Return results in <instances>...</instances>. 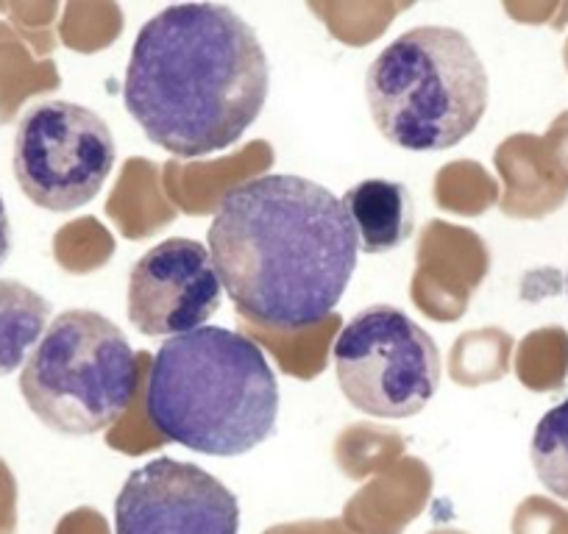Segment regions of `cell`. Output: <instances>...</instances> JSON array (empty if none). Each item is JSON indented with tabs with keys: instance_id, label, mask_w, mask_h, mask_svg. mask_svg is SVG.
Listing matches in <instances>:
<instances>
[{
	"instance_id": "6da1fadb",
	"label": "cell",
	"mask_w": 568,
	"mask_h": 534,
	"mask_svg": "<svg viewBox=\"0 0 568 534\" xmlns=\"http://www.w3.org/2000/svg\"><path fill=\"white\" fill-rule=\"evenodd\" d=\"M206 245L237 312L278 331L324 324L359 256L343 201L324 184L284 173L234 184L212 217Z\"/></svg>"
},
{
	"instance_id": "7a4b0ae2",
	"label": "cell",
	"mask_w": 568,
	"mask_h": 534,
	"mask_svg": "<svg viewBox=\"0 0 568 534\" xmlns=\"http://www.w3.org/2000/svg\"><path fill=\"white\" fill-rule=\"evenodd\" d=\"M271 90L262 40L226 3H176L142 25L123 103L142 134L179 160L240 143Z\"/></svg>"
},
{
	"instance_id": "3957f363",
	"label": "cell",
	"mask_w": 568,
	"mask_h": 534,
	"mask_svg": "<svg viewBox=\"0 0 568 534\" xmlns=\"http://www.w3.org/2000/svg\"><path fill=\"white\" fill-rule=\"evenodd\" d=\"M145 412L171 443L206 456H240L276 429L278 381L251 337L201 326L154 353Z\"/></svg>"
},
{
	"instance_id": "277c9868",
	"label": "cell",
	"mask_w": 568,
	"mask_h": 534,
	"mask_svg": "<svg viewBox=\"0 0 568 534\" xmlns=\"http://www.w3.org/2000/svg\"><path fill=\"white\" fill-rule=\"evenodd\" d=\"M490 81L477 48L452 25H418L387 42L365 73V101L387 143L449 151L488 112Z\"/></svg>"
},
{
	"instance_id": "5b68a950",
	"label": "cell",
	"mask_w": 568,
	"mask_h": 534,
	"mask_svg": "<svg viewBox=\"0 0 568 534\" xmlns=\"http://www.w3.org/2000/svg\"><path fill=\"white\" fill-rule=\"evenodd\" d=\"M140 390L129 337L92 309L59 312L29 353L20 392L48 429L90 438L123 418Z\"/></svg>"
},
{
	"instance_id": "8992f818",
	"label": "cell",
	"mask_w": 568,
	"mask_h": 534,
	"mask_svg": "<svg viewBox=\"0 0 568 534\" xmlns=\"http://www.w3.org/2000/svg\"><path fill=\"white\" fill-rule=\"evenodd\" d=\"M332 357L348 404L387 421L424 412L444 376L433 335L390 304L354 315L337 335Z\"/></svg>"
},
{
	"instance_id": "52a82bcc",
	"label": "cell",
	"mask_w": 568,
	"mask_h": 534,
	"mask_svg": "<svg viewBox=\"0 0 568 534\" xmlns=\"http://www.w3.org/2000/svg\"><path fill=\"white\" fill-rule=\"evenodd\" d=\"M114 160L112 129L81 103H34L14 131V178L40 209L73 212L95 201Z\"/></svg>"
},
{
	"instance_id": "ba28073f",
	"label": "cell",
	"mask_w": 568,
	"mask_h": 534,
	"mask_svg": "<svg viewBox=\"0 0 568 534\" xmlns=\"http://www.w3.org/2000/svg\"><path fill=\"white\" fill-rule=\"evenodd\" d=\"M114 534H240V501L204 468L160 456L120 487Z\"/></svg>"
},
{
	"instance_id": "9c48e42d",
	"label": "cell",
	"mask_w": 568,
	"mask_h": 534,
	"mask_svg": "<svg viewBox=\"0 0 568 534\" xmlns=\"http://www.w3.org/2000/svg\"><path fill=\"white\" fill-rule=\"evenodd\" d=\"M223 287L206 245L162 239L134 261L125 290L129 324L145 337H179L201 329L221 309Z\"/></svg>"
},
{
	"instance_id": "30bf717a",
	"label": "cell",
	"mask_w": 568,
	"mask_h": 534,
	"mask_svg": "<svg viewBox=\"0 0 568 534\" xmlns=\"http://www.w3.org/2000/svg\"><path fill=\"white\" fill-rule=\"evenodd\" d=\"M363 254H387L409 239L415 228V204L409 189L390 178H365L343 195Z\"/></svg>"
},
{
	"instance_id": "8fae6325",
	"label": "cell",
	"mask_w": 568,
	"mask_h": 534,
	"mask_svg": "<svg viewBox=\"0 0 568 534\" xmlns=\"http://www.w3.org/2000/svg\"><path fill=\"white\" fill-rule=\"evenodd\" d=\"M51 304L14 279H0V376L12 373L29 359L48 329Z\"/></svg>"
},
{
	"instance_id": "7c38bea8",
	"label": "cell",
	"mask_w": 568,
	"mask_h": 534,
	"mask_svg": "<svg viewBox=\"0 0 568 534\" xmlns=\"http://www.w3.org/2000/svg\"><path fill=\"white\" fill-rule=\"evenodd\" d=\"M529 456L538 482L555 499L568 501V398L538 421Z\"/></svg>"
},
{
	"instance_id": "4fadbf2b",
	"label": "cell",
	"mask_w": 568,
	"mask_h": 534,
	"mask_svg": "<svg viewBox=\"0 0 568 534\" xmlns=\"http://www.w3.org/2000/svg\"><path fill=\"white\" fill-rule=\"evenodd\" d=\"M9 250H12V223H9L7 204L0 198V265L9 259Z\"/></svg>"
}]
</instances>
